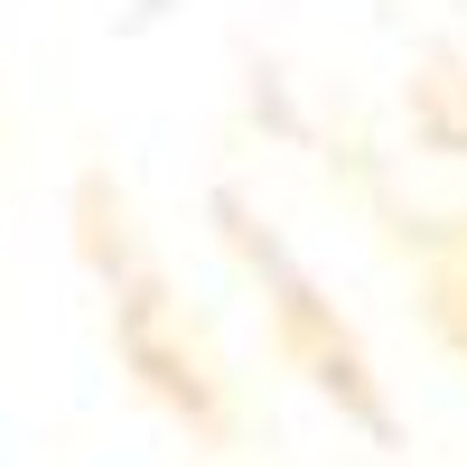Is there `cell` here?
<instances>
[{
    "instance_id": "1",
    "label": "cell",
    "mask_w": 467,
    "mask_h": 467,
    "mask_svg": "<svg viewBox=\"0 0 467 467\" xmlns=\"http://www.w3.org/2000/svg\"><path fill=\"white\" fill-rule=\"evenodd\" d=\"M244 253H253V262L271 271V290H281V337H290L299 356H308V374H318L327 393H337L346 411L365 420V431H383V393L365 383V356H356V337H346V327H327L318 290H308V281H299V271H290L281 253H271V244H253V234H244Z\"/></svg>"
},
{
    "instance_id": "2",
    "label": "cell",
    "mask_w": 467,
    "mask_h": 467,
    "mask_svg": "<svg viewBox=\"0 0 467 467\" xmlns=\"http://www.w3.org/2000/svg\"><path fill=\"white\" fill-rule=\"evenodd\" d=\"M411 122L431 131V150H467V85L449 57H431V75H411Z\"/></svg>"
},
{
    "instance_id": "3",
    "label": "cell",
    "mask_w": 467,
    "mask_h": 467,
    "mask_svg": "<svg viewBox=\"0 0 467 467\" xmlns=\"http://www.w3.org/2000/svg\"><path fill=\"white\" fill-rule=\"evenodd\" d=\"M431 327L467 356V262H440L431 271Z\"/></svg>"
}]
</instances>
